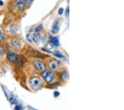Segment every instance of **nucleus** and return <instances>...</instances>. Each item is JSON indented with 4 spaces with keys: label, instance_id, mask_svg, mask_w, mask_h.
<instances>
[{
    "label": "nucleus",
    "instance_id": "obj_1",
    "mask_svg": "<svg viewBox=\"0 0 124 110\" xmlns=\"http://www.w3.org/2000/svg\"><path fill=\"white\" fill-rule=\"evenodd\" d=\"M30 85L34 90H38L41 86L40 80L38 77H33L30 80Z\"/></svg>",
    "mask_w": 124,
    "mask_h": 110
},
{
    "label": "nucleus",
    "instance_id": "obj_2",
    "mask_svg": "<svg viewBox=\"0 0 124 110\" xmlns=\"http://www.w3.org/2000/svg\"><path fill=\"white\" fill-rule=\"evenodd\" d=\"M43 77L47 83H50L53 81L54 75V73L50 71H45L43 73Z\"/></svg>",
    "mask_w": 124,
    "mask_h": 110
},
{
    "label": "nucleus",
    "instance_id": "obj_3",
    "mask_svg": "<svg viewBox=\"0 0 124 110\" xmlns=\"http://www.w3.org/2000/svg\"><path fill=\"white\" fill-rule=\"evenodd\" d=\"M7 58L10 62L12 63H15L17 62L18 60L19 56L17 54L12 52L11 51H8L7 53Z\"/></svg>",
    "mask_w": 124,
    "mask_h": 110
},
{
    "label": "nucleus",
    "instance_id": "obj_4",
    "mask_svg": "<svg viewBox=\"0 0 124 110\" xmlns=\"http://www.w3.org/2000/svg\"><path fill=\"white\" fill-rule=\"evenodd\" d=\"M33 64H34V66L37 68V69L39 71H44L45 69L44 64L42 62L38 61V60H37V61H34Z\"/></svg>",
    "mask_w": 124,
    "mask_h": 110
},
{
    "label": "nucleus",
    "instance_id": "obj_5",
    "mask_svg": "<svg viewBox=\"0 0 124 110\" xmlns=\"http://www.w3.org/2000/svg\"><path fill=\"white\" fill-rule=\"evenodd\" d=\"M49 66L52 70H56L59 66V62L56 60H52L49 62Z\"/></svg>",
    "mask_w": 124,
    "mask_h": 110
},
{
    "label": "nucleus",
    "instance_id": "obj_6",
    "mask_svg": "<svg viewBox=\"0 0 124 110\" xmlns=\"http://www.w3.org/2000/svg\"><path fill=\"white\" fill-rule=\"evenodd\" d=\"M12 46L15 49H18L21 46V42L18 39H13L11 41Z\"/></svg>",
    "mask_w": 124,
    "mask_h": 110
},
{
    "label": "nucleus",
    "instance_id": "obj_7",
    "mask_svg": "<svg viewBox=\"0 0 124 110\" xmlns=\"http://www.w3.org/2000/svg\"><path fill=\"white\" fill-rule=\"evenodd\" d=\"M16 3L18 9L21 11H22L24 8V3L22 0H16Z\"/></svg>",
    "mask_w": 124,
    "mask_h": 110
},
{
    "label": "nucleus",
    "instance_id": "obj_8",
    "mask_svg": "<svg viewBox=\"0 0 124 110\" xmlns=\"http://www.w3.org/2000/svg\"><path fill=\"white\" fill-rule=\"evenodd\" d=\"M32 41H33L35 42H37L39 41L40 40H43V37H42L39 34H34L31 37Z\"/></svg>",
    "mask_w": 124,
    "mask_h": 110
},
{
    "label": "nucleus",
    "instance_id": "obj_9",
    "mask_svg": "<svg viewBox=\"0 0 124 110\" xmlns=\"http://www.w3.org/2000/svg\"><path fill=\"white\" fill-rule=\"evenodd\" d=\"M51 41V43L53 45L56 46H58L59 45V39H57V37H54V36H51L50 37Z\"/></svg>",
    "mask_w": 124,
    "mask_h": 110
},
{
    "label": "nucleus",
    "instance_id": "obj_10",
    "mask_svg": "<svg viewBox=\"0 0 124 110\" xmlns=\"http://www.w3.org/2000/svg\"><path fill=\"white\" fill-rule=\"evenodd\" d=\"M52 31H53L54 33H57V32H58V31H59V26H58V25L56 22V21L53 24Z\"/></svg>",
    "mask_w": 124,
    "mask_h": 110
},
{
    "label": "nucleus",
    "instance_id": "obj_11",
    "mask_svg": "<svg viewBox=\"0 0 124 110\" xmlns=\"http://www.w3.org/2000/svg\"><path fill=\"white\" fill-rule=\"evenodd\" d=\"M54 55L55 56H56L57 57H59V58H60V59H64L65 57H64V56L62 55V54L59 51H57L55 53H54Z\"/></svg>",
    "mask_w": 124,
    "mask_h": 110
},
{
    "label": "nucleus",
    "instance_id": "obj_12",
    "mask_svg": "<svg viewBox=\"0 0 124 110\" xmlns=\"http://www.w3.org/2000/svg\"><path fill=\"white\" fill-rule=\"evenodd\" d=\"M5 40V36H4V34L2 32L1 30H0V42H2L4 41Z\"/></svg>",
    "mask_w": 124,
    "mask_h": 110
},
{
    "label": "nucleus",
    "instance_id": "obj_13",
    "mask_svg": "<svg viewBox=\"0 0 124 110\" xmlns=\"http://www.w3.org/2000/svg\"><path fill=\"white\" fill-rule=\"evenodd\" d=\"M62 78L64 80L68 79H69V75H68V74L66 72L63 73L62 75Z\"/></svg>",
    "mask_w": 124,
    "mask_h": 110
},
{
    "label": "nucleus",
    "instance_id": "obj_14",
    "mask_svg": "<svg viewBox=\"0 0 124 110\" xmlns=\"http://www.w3.org/2000/svg\"><path fill=\"white\" fill-rule=\"evenodd\" d=\"M43 29V25H39L38 26H37V27L35 28V31H36V32H39V31H40V30Z\"/></svg>",
    "mask_w": 124,
    "mask_h": 110
},
{
    "label": "nucleus",
    "instance_id": "obj_15",
    "mask_svg": "<svg viewBox=\"0 0 124 110\" xmlns=\"http://www.w3.org/2000/svg\"><path fill=\"white\" fill-rule=\"evenodd\" d=\"M27 39L28 41L29 42H32V39H31V37L30 36V35H29V34H28V35H27Z\"/></svg>",
    "mask_w": 124,
    "mask_h": 110
},
{
    "label": "nucleus",
    "instance_id": "obj_16",
    "mask_svg": "<svg viewBox=\"0 0 124 110\" xmlns=\"http://www.w3.org/2000/svg\"><path fill=\"white\" fill-rule=\"evenodd\" d=\"M4 53V50L3 48L0 46V56H2Z\"/></svg>",
    "mask_w": 124,
    "mask_h": 110
},
{
    "label": "nucleus",
    "instance_id": "obj_17",
    "mask_svg": "<svg viewBox=\"0 0 124 110\" xmlns=\"http://www.w3.org/2000/svg\"><path fill=\"white\" fill-rule=\"evenodd\" d=\"M33 1V0H23V2L26 3V4L31 3Z\"/></svg>",
    "mask_w": 124,
    "mask_h": 110
},
{
    "label": "nucleus",
    "instance_id": "obj_18",
    "mask_svg": "<svg viewBox=\"0 0 124 110\" xmlns=\"http://www.w3.org/2000/svg\"><path fill=\"white\" fill-rule=\"evenodd\" d=\"M15 109L16 110H22V107L21 106L19 105H16V106L15 107Z\"/></svg>",
    "mask_w": 124,
    "mask_h": 110
},
{
    "label": "nucleus",
    "instance_id": "obj_19",
    "mask_svg": "<svg viewBox=\"0 0 124 110\" xmlns=\"http://www.w3.org/2000/svg\"><path fill=\"white\" fill-rule=\"evenodd\" d=\"M63 8H60L59 10V13L60 15H61V14L63 13Z\"/></svg>",
    "mask_w": 124,
    "mask_h": 110
},
{
    "label": "nucleus",
    "instance_id": "obj_20",
    "mask_svg": "<svg viewBox=\"0 0 124 110\" xmlns=\"http://www.w3.org/2000/svg\"><path fill=\"white\" fill-rule=\"evenodd\" d=\"M54 96L56 97H58L60 95V93L59 92H57V91H55V92H54Z\"/></svg>",
    "mask_w": 124,
    "mask_h": 110
},
{
    "label": "nucleus",
    "instance_id": "obj_21",
    "mask_svg": "<svg viewBox=\"0 0 124 110\" xmlns=\"http://www.w3.org/2000/svg\"><path fill=\"white\" fill-rule=\"evenodd\" d=\"M3 2L2 1V0H0V6H2L3 5Z\"/></svg>",
    "mask_w": 124,
    "mask_h": 110
},
{
    "label": "nucleus",
    "instance_id": "obj_22",
    "mask_svg": "<svg viewBox=\"0 0 124 110\" xmlns=\"http://www.w3.org/2000/svg\"><path fill=\"white\" fill-rule=\"evenodd\" d=\"M66 13H67V14L69 13V7H68L67 9V11H66Z\"/></svg>",
    "mask_w": 124,
    "mask_h": 110
}]
</instances>
